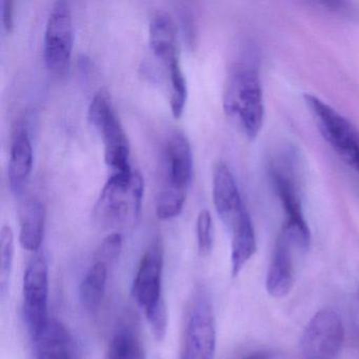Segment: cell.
<instances>
[{
	"instance_id": "ac0fdd59",
	"label": "cell",
	"mask_w": 359,
	"mask_h": 359,
	"mask_svg": "<svg viewBox=\"0 0 359 359\" xmlns=\"http://www.w3.org/2000/svg\"><path fill=\"white\" fill-rule=\"evenodd\" d=\"M108 281V264L94 262L86 273L81 285V299L83 308L90 313L100 310Z\"/></svg>"
},
{
	"instance_id": "9a60e30c",
	"label": "cell",
	"mask_w": 359,
	"mask_h": 359,
	"mask_svg": "<svg viewBox=\"0 0 359 359\" xmlns=\"http://www.w3.org/2000/svg\"><path fill=\"white\" fill-rule=\"evenodd\" d=\"M149 41L153 54L163 66L173 60H180L177 27L173 18L167 12H156L151 18L149 25Z\"/></svg>"
},
{
	"instance_id": "2e32d148",
	"label": "cell",
	"mask_w": 359,
	"mask_h": 359,
	"mask_svg": "<svg viewBox=\"0 0 359 359\" xmlns=\"http://www.w3.org/2000/svg\"><path fill=\"white\" fill-rule=\"evenodd\" d=\"M20 216V243L27 251L37 253L45 234L46 209L39 198L30 197L22 203Z\"/></svg>"
},
{
	"instance_id": "e0dca14e",
	"label": "cell",
	"mask_w": 359,
	"mask_h": 359,
	"mask_svg": "<svg viewBox=\"0 0 359 359\" xmlns=\"http://www.w3.org/2000/svg\"><path fill=\"white\" fill-rule=\"evenodd\" d=\"M32 167V142L28 131L25 128L20 127L14 133L10 148L8 175L12 190L15 192L22 190L30 177Z\"/></svg>"
},
{
	"instance_id": "277c9868",
	"label": "cell",
	"mask_w": 359,
	"mask_h": 359,
	"mask_svg": "<svg viewBox=\"0 0 359 359\" xmlns=\"http://www.w3.org/2000/svg\"><path fill=\"white\" fill-rule=\"evenodd\" d=\"M270 176L285 215L283 229L308 250L311 232L302 209V177L297 152L283 148L271 159Z\"/></svg>"
},
{
	"instance_id": "603a6c76",
	"label": "cell",
	"mask_w": 359,
	"mask_h": 359,
	"mask_svg": "<svg viewBox=\"0 0 359 359\" xmlns=\"http://www.w3.org/2000/svg\"><path fill=\"white\" fill-rule=\"evenodd\" d=\"M123 235L119 232H112L102 239L94 254V262L112 264L121 255L123 250Z\"/></svg>"
},
{
	"instance_id": "5bb4252c",
	"label": "cell",
	"mask_w": 359,
	"mask_h": 359,
	"mask_svg": "<svg viewBox=\"0 0 359 359\" xmlns=\"http://www.w3.org/2000/svg\"><path fill=\"white\" fill-rule=\"evenodd\" d=\"M32 342L33 359H79L72 336L56 319H50Z\"/></svg>"
},
{
	"instance_id": "5b68a950",
	"label": "cell",
	"mask_w": 359,
	"mask_h": 359,
	"mask_svg": "<svg viewBox=\"0 0 359 359\" xmlns=\"http://www.w3.org/2000/svg\"><path fill=\"white\" fill-rule=\"evenodd\" d=\"M163 251L155 241L142 255L132 285V295L144 310L155 339L161 341L168 330V311L163 294Z\"/></svg>"
},
{
	"instance_id": "8fae6325",
	"label": "cell",
	"mask_w": 359,
	"mask_h": 359,
	"mask_svg": "<svg viewBox=\"0 0 359 359\" xmlns=\"http://www.w3.org/2000/svg\"><path fill=\"white\" fill-rule=\"evenodd\" d=\"M216 323L209 298L199 294L189 313L180 359H214Z\"/></svg>"
},
{
	"instance_id": "ba28073f",
	"label": "cell",
	"mask_w": 359,
	"mask_h": 359,
	"mask_svg": "<svg viewBox=\"0 0 359 359\" xmlns=\"http://www.w3.org/2000/svg\"><path fill=\"white\" fill-rule=\"evenodd\" d=\"M22 310L31 338L39 335L50 321L49 266L43 254L31 258L22 279Z\"/></svg>"
},
{
	"instance_id": "3957f363",
	"label": "cell",
	"mask_w": 359,
	"mask_h": 359,
	"mask_svg": "<svg viewBox=\"0 0 359 359\" xmlns=\"http://www.w3.org/2000/svg\"><path fill=\"white\" fill-rule=\"evenodd\" d=\"M144 182L140 172H113L94 205L96 224L107 230H116L135 224L140 215Z\"/></svg>"
},
{
	"instance_id": "8992f818",
	"label": "cell",
	"mask_w": 359,
	"mask_h": 359,
	"mask_svg": "<svg viewBox=\"0 0 359 359\" xmlns=\"http://www.w3.org/2000/svg\"><path fill=\"white\" fill-rule=\"evenodd\" d=\"M304 102L325 142L348 167L359 174V130L317 96L306 94Z\"/></svg>"
},
{
	"instance_id": "9c48e42d",
	"label": "cell",
	"mask_w": 359,
	"mask_h": 359,
	"mask_svg": "<svg viewBox=\"0 0 359 359\" xmlns=\"http://www.w3.org/2000/svg\"><path fill=\"white\" fill-rule=\"evenodd\" d=\"M74 47L72 11L66 1L54 4L48 16L43 36V60L54 74L62 75L70 67Z\"/></svg>"
},
{
	"instance_id": "4fadbf2b",
	"label": "cell",
	"mask_w": 359,
	"mask_h": 359,
	"mask_svg": "<svg viewBox=\"0 0 359 359\" xmlns=\"http://www.w3.org/2000/svg\"><path fill=\"white\" fill-rule=\"evenodd\" d=\"M306 251L283 228L277 237L266 275V291L274 298H283L291 292L296 280V252Z\"/></svg>"
},
{
	"instance_id": "d4e9b609",
	"label": "cell",
	"mask_w": 359,
	"mask_h": 359,
	"mask_svg": "<svg viewBox=\"0 0 359 359\" xmlns=\"http://www.w3.org/2000/svg\"><path fill=\"white\" fill-rule=\"evenodd\" d=\"M243 359H273L270 355L266 354V353H254V354L249 355V356L245 357Z\"/></svg>"
},
{
	"instance_id": "7402d4cb",
	"label": "cell",
	"mask_w": 359,
	"mask_h": 359,
	"mask_svg": "<svg viewBox=\"0 0 359 359\" xmlns=\"http://www.w3.org/2000/svg\"><path fill=\"white\" fill-rule=\"evenodd\" d=\"M196 235L199 255L209 256L213 249V220L208 210H203L197 216Z\"/></svg>"
},
{
	"instance_id": "6da1fadb",
	"label": "cell",
	"mask_w": 359,
	"mask_h": 359,
	"mask_svg": "<svg viewBox=\"0 0 359 359\" xmlns=\"http://www.w3.org/2000/svg\"><path fill=\"white\" fill-rule=\"evenodd\" d=\"M214 207L231 234V266L239 274L255 254L256 235L236 180L224 161L216 163L212 180Z\"/></svg>"
},
{
	"instance_id": "cb8c5ba5",
	"label": "cell",
	"mask_w": 359,
	"mask_h": 359,
	"mask_svg": "<svg viewBox=\"0 0 359 359\" xmlns=\"http://www.w3.org/2000/svg\"><path fill=\"white\" fill-rule=\"evenodd\" d=\"M1 20L4 27L8 32H12L14 29V3L12 0H3L0 4Z\"/></svg>"
},
{
	"instance_id": "ffe728a7",
	"label": "cell",
	"mask_w": 359,
	"mask_h": 359,
	"mask_svg": "<svg viewBox=\"0 0 359 359\" xmlns=\"http://www.w3.org/2000/svg\"><path fill=\"white\" fill-rule=\"evenodd\" d=\"M107 359H146L144 346L133 329L125 327L115 334Z\"/></svg>"
},
{
	"instance_id": "52a82bcc",
	"label": "cell",
	"mask_w": 359,
	"mask_h": 359,
	"mask_svg": "<svg viewBox=\"0 0 359 359\" xmlns=\"http://www.w3.org/2000/svg\"><path fill=\"white\" fill-rule=\"evenodd\" d=\"M88 117L102 137L107 165L113 172L132 169L127 134L106 92L102 90L92 98Z\"/></svg>"
},
{
	"instance_id": "30bf717a",
	"label": "cell",
	"mask_w": 359,
	"mask_h": 359,
	"mask_svg": "<svg viewBox=\"0 0 359 359\" xmlns=\"http://www.w3.org/2000/svg\"><path fill=\"white\" fill-rule=\"evenodd\" d=\"M344 330L335 311L325 309L312 317L300 339L302 359H336L341 351Z\"/></svg>"
},
{
	"instance_id": "7c38bea8",
	"label": "cell",
	"mask_w": 359,
	"mask_h": 359,
	"mask_svg": "<svg viewBox=\"0 0 359 359\" xmlns=\"http://www.w3.org/2000/svg\"><path fill=\"white\" fill-rule=\"evenodd\" d=\"M165 176L159 194L187 199L192 180L193 156L191 144L182 132L169 134L165 144Z\"/></svg>"
},
{
	"instance_id": "d6986e66",
	"label": "cell",
	"mask_w": 359,
	"mask_h": 359,
	"mask_svg": "<svg viewBox=\"0 0 359 359\" xmlns=\"http://www.w3.org/2000/svg\"><path fill=\"white\" fill-rule=\"evenodd\" d=\"M163 70H165V77H167L172 114L178 118L184 113L187 96H188L186 77H184L180 60H177L163 67Z\"/></svg>"
},
{
	"instance_id": "7a4b0ae2",
	"label": "cell",
	"mask_w": 359,
	"mask_h": 359,
	"mask_svg": "<svg viewBox=\"0 0 359 359\" xmlns=\"http://www.w3.org/2000/svg\"><path fill=\"white\" fill-rule=\"evenodd\" d=\"M222 106L229 121L248 140L259 135L264 121V90L252 56L237 60L229 70Z\"/></svg>"
},
{
	"instance_id": "44dd1931",
	"label": "cell",
	"mask_w": 359,
	"mask_h": 359,
	"mask_svg": "<svg viewBox=\"0 0 359 359\" xmlns=\"http://www.w3.org/2000/svg\"><path fill=\"white\" fill-rule=\"evenodd\" d=\"M14 253L15 243L13 230L11 226L6 224L0 232V296L3 299H5L9 293L13 271Z\"/></svg>"
}]
</instances>
